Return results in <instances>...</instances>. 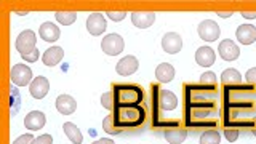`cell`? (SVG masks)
<instances>
[{
	"label": "cell",
	"instance_id": "6da1fadb",
	"mask_svg": "<svg viewBox=\"0 0 256 144\" xmlns=\"http://www.w3.org/2000/svg\"><path fill=\"white\" fill-rule=\"evenodd\" d=\"M182 124L186 128H216L221 120V90L218 85L184 84Z\"/></svg>",
	"mask_w": 256,
	"mask_h": 144
},
{
	"label": "cell",
	"instance_id": "7a4b0ae2",
	"mask_svg": "<svg viewBox=\"0 0 256 144\" xmlns=\"http://www.w3.org/2000/svg\"><path fill=\"white\" fill-rule=\"evenodd\" d=\"M221 124L222 128H256V85H222Z\"/></svg>",
	"mask_w": 256,
	"mask_h": 144
},
{
	"label": "cell",
	"instance_id": "3957f363",
	"mask_svg": "<svg viewBox=\"0 0 256 144\" xmlns=\"http://www.w3.org/2000/svg\"><path fill=\"white\" fill-rule=\"evenodd\" d=\"M178 108V98L170 90H165L158 84H150V122L154 128H168L180 125V120H168L164 112H172Z\"/></svg>",
	"mask_w": 256,
	"mask_h": 144
},
{
	"label": "cell",
	"instance_id": "277c9868",
	"mask_svg": "<svg viewBox=\"0 0 256 144\" xmlns=\"http://www.w3.org/2000/svg\"><path fill=\"white\" fill-rule=\"evenodd\" d=\"M114 124L120 130H130V128H140L148 120V108L146 104L138 106H116L112 110Z\"/></svg>",
	"mask_w": 256,
	"mask_h": 144
},
{
	"label": "cell",
	"instance_id": "5b68a950",
	"mask_svg": "<svg viewBox=\"0 0 256 144\" xmlns=\"http://www.w3.org/2000/svg\"><path fill=\"white\" fill-rule=\"evenodd\" d=\"M112 93H114L116 106H138V104H144L146 100L144 90L134 84H114Z\"/></svg>",
	"mask_w": 256,
	"mask_h": 144
},
{
	"label": "cell",
	"instance_id": "8992f818",
	"mask_svg": "<svg viewBox=\"0 0 256 144\" xmlns=\"http://www.w3.org/2000/svg\"><path fill=\"white\" fill-rule=\"evenodd\" d=\"M37 45V36L34 30H22L21 34L16 37V42H14V48L21 56L24 54H29L30 52L36 50Z\"/></svg>",
	"mask_w": 256,
	"mask_h": 144
},
{
	"label": "cell",
	"instance_id": "52a82bcc",
	"mask_svg": "<svg viewBox=\"0 0 256 144\" xmlns=\"http://www.w3.org/2000/svg\"><path fill=\"white\" fill-rule=\"evenodd\" d=\"M10 80L16 86H28L30 85L32 80H34L32 78V69L28 64H22V62L14 64L10 72Z\"/></svg>",
	"mask_w": 256,
	"mask_h": 144
},
{
	"label": "cell",
	"instance_id": "ba28073f",
	"mask_svg": "<svg viewBox=\"0 0 256 144\" xmlns=\"http://www.w3.org/2000/svg\"><path fill=\"white\" fill-rule=\"evenodd\" d=\"M198 37L204 40V42H216L221 36V29L218 26V22L213 20H204L198 24L197 28Z\"/></svg>",
	"mask_w": 256,
	"mask_h": 144
},
{
	"label": "cell",
	"instance_id": "9c48e42d",
	"mask_svg": "<svg viewBox=\"0 0 256 144\" xmlns=\"http://www.w3.org/2000/svg\"><path fill=\"white\" fill-rule=\"evenodd\" d=\"M101 48H102V52L106 53V54L117 56V54H120V53L124 52L125 42H124L122 36H118V34H108L106 37L102 38Z\"/></svg>",
	"mask_w": 256,
	"mask_h": 144
},
{
	"label": "cell",
	"instance_id": "30bf717a",
	"mask_svg": "<svg viewBox=\"0 0 256 144\" xmlns=\"http://www.w3.org/2000/svg\"><path fill=\"white\" fill-rule=\"evenodd\" d=\"M106 29H108V21L102 13H92L86 18V30L92 36H101L106 32Z\"/></svg>",
	"mask_w": 256,
	"mask_h": 144
},
{
	"label": "cell",
	"instance_id": "8fae6325",
	"mask_svg": "<svg viewBox=\"0 0 256 144\" xmlns=\"http://www.w3.org/2000/svg\"><path fill=\"white\" fill-rule=\"evenodd\" d=\"M50 92V82L44 76H38L30 82L29 85V93L34 100H44Z\"/></svg>",
	"mask_w": 256,
	"mask_h": 144
},
{
	"label": "cell",
	"instance_id": "7c38bea8",
	"mask_svg": "<svg viewBox=\"0 0 256 144\" xmlns=\"http://www.w3.org/2000/svg\"><path fill=\"white\" fill-rule=\"evenodd\" d=\"M138 68H140V61H138V58H136V56L128 54V56H124V58L117 62L116 70H117V74H118V76L128 77V76L134 74V72L138 70Z\"/></svg>",
	"mask_w": 256,
	"mask_h": 144
},
{
	"label": "cell",
	"instance_id": "4fadbf2b",
	"mask_svg": "<svg viewBox=\"0 0 256 144\" xmlns=\"http://www.w3.org/2000/svg\"><path fill=\"white\" fill-rule=\"evenodd\" d=\"M162 48L164 52L168 54H176L181 52L182 48V38L180 34L176 32H166V34L162 37Z\"/></svg>",
	"mask_w": 256,
	"mask_h": 144
},
{
	"label": "cell",
	"instance_id": "5bb4252c",
	"mask_svg": "<svg viewBox=\"0 0 256 144\" xmlns=\"http://www.w3.org/2000/svg\"><path fill=\"white\" fill-rule=\"evenodd\" d=\"M218 53L221 56V60L224 61H236L240 56V48L230 38H226L218 45Z\"/></svg>",
	"mask_w": 256,
	"mask_h": 144
},
{
	"label": "cell",
	"instance_id": "9a60e30c",
	"mask_svg": "<svg viewBox=\"0 0 256 144\" xmlns=\"http://www.w3.org/2000/svg\"><path fill=\"white\" fill-rule=\"evenodd\" d=\"M46 124V117L42 110H30L24 118V126L30 132H38L42 130Z\"/></svg>",
	"mask_w": 256,
	"mask_h": 144
},
{
	"label": "cell",
	"instance_id": "2e32d148",
	"mask_svg": "<svg viewBox=\"0 0 256 144\" xmlns=\"http://www.w3.org/2000/svg\"><path fill=\"white\" fill-rule=\"evenodd\" d=\"M164 136L165 140L170 142V144H181L186 141L188 138V128L186 126H181L180 125H174V126H168L164 130Z\"/></svg>",
	"mask_w": 256,
	"mask_h": 144
},
{
	"label": "cell",
	"instance_id": "e0dca14e",
	"mask_svg": "<svg viewBox=\"0 0 256 144\" xmlns=\"http://www.w3.org/2000/svg\"><path fill=\"white\" fill-rule=\"evenodd\" d=\"M130 18H132L133 26H136L138 29H148L154 24L156 13L154 12H133Z\"/></svg>",
	"mask_w": 256,
	"mask_h": 144
},
{
	"label": "cell",
	"instance_id": "ac0fdd59",
	"mask_svg": "<svg viewBox=\"0 0 256 144\" xmlns=\"http://www.w3.org/2000/svg\"><path fill=\"white\" fill-rule=\"evenodd\" d=\"M54 106H56V109H58L60 114L70 116V114H74L76 109H77V101L69 94H60L58 98H56Z\"/></svg>",
	"mask_w": 256,
	"mask_h": 144
},
{
	"label": "cell",
	"instance_id": "d6986e66",
	"mask_svg": "<svg viewBox=\"0 0 256 144\" xmlns=\"http://www.w3.org/2000/svg\"><path fill=\"white\" fill-rule=\"evenodd\" d=\"M214 61H216V54H214V50L212 46L204 45L196 52V62L198 64V66L210 68L214 64Z\"/></svg>",
	"mask_w": 256,
	"mask_h": 144
},
{
	"label": "cell",
	"instance_id": "ffe728a7",
	"mask_svg": "<svg viewBox=\"0 0 256 144\" xmlns=\"http://www.w3.org/2000/svg\"><path fill=\"white\" fill-rule=\"evenodd\" d=\"M236 37L242 45H252L256 42V28L253 24H242L237 28Z\"/></svg>",
	"mask_w": 256,
	"mask_h": 144
},
{
	"label": "cell",
	"instance_id": "44dd1931",
	"mask_svg": "<svg viewBox=\"0 0 256 144\" xmlns=\"http://www.w3.org/2000/svg\"><path fill=\"white\" fill-rule=\"evenodd\" d=\"M62 58H64V50L61 46H50L42 54V61L48 68H53L56 64H60Z\"/></svg>",
	"mask_w": 256,
	"mask_h": 144
},
{
	"label": "cell",
	"instance_id": "7402d4cb",
	"mask_svg": "<svg viewBox=\"0 0 256 144\" xmlns=\"http://www.w3.org/2000/svg\"><path fill=\"white\" fill-rule=\"evenodd\" d=\"M38 36L42 37L45 42L53 44V42H56V40L60 38L61 30L58 29V26H56V24L46 21V22H44L42 26L38 28Z\"/></svg>",
	"mask_w": 256,
	"mask_h": 144
},
{
	"label": "cell",
	"instance_id": "603a6c76",
	"mask_svg": "<svg viewBox=\"0 0 256 144\" xmlns=\"http://www.w3.org/2000/svg\"><path fill=\"white\" fill-rule=\"evenodd\" d=\"M156 78L158 84H170L174 78V68L170 62H160L156 69Z\"/></svg>",
	"mask_w": 256,
	"mask_h": 144
},
{
	"label": "cell",
	"instance_id": "cb8c5ba5",
	"mask_svg": "<svg viewBox=\"0 0 256 144\" xmlns=\"http://www.w3.org/2000/svg\"><path fill=\"white\" fill-rule=\"evenodd\" d=\"M62 132L64 134L68 136L69 141L72 144H82L84 142V134L82 132H80V128L76 125V124H72V122H66L62 125Z\"/></svg>",
	"mask_w": 256,
	"mask_h": 144
},
{
	"label": "cell",
	"instance_id": "d4e9b609",
	"mask_svg": "<svg viewBox=\"0 0 256 144\" xmlns=\"http://www.w3.org/2000/svg\"><path fill=\"white\" fill-rule=\"evenodd\" d=\"M221 82L222 85H237L242 84V74L237 69H226L221 74Z\"/></svg>",
	"mask_w": 256,
	"mask_h": 144
},
{
	"label": "cell",
	"instance_id": "484cf974",
	"mask_svg": "<svg viewBox=\"0 0 256 144\" xmlns=\"http://www.w3.org/2000/svg\"><path fill=\"white\" fill-rule=\"evenodd\" d=\"M221 142V133L218 128H208L200 136L198 144H220Z\"/></svg>",
	"mask_w": 256,
	"mask_h": 144
},
{
	"label": "cell",
	"instance_id": "4316f807",
	"mask_svg": "<svg viewBox=\"0 0 256 144\" xmlns=\"http://www.w3.org/2000/svg\"><path fill=\"white\" fill-rule=\"evenodd\" d=\"M102 130L106 132V133H109V134H120L124 130H120V128H117L116 126V124H114V116H112V112L109 116H106L102 118Z\"/></svg>",
	"mask_w": 256,
	"mask_h": 144
},
{
	"label": "cell",
	"instance_id": "83f0119b",
	"mask_svg": "<svg viewBox=\"0 0 256 144\" xmlns=\"http://www.w3.org/2000/svg\"><path fill=\"white\" fill-rule=\"evenodd\" d=\"M54 18L60 24H62V26H70V24L77 20V13L76 12H58L54 14Z\"/></svg>",
	"mask_w": 256,
	"mask_h": 144
},
{
	"label": "cell",
	"instance_id": "f1b7e54d",
	"mask_svg": "<svg viewBox=\"0 0 256 144\" xmlns=\"http://www.w3.org/2000/svg\"><path fill=\"white\" fill-rule=\"evenodd\" d=\"M101 106L106 109V110H109V112L114 110V106H116V102H114V93H112V92L104 93L101 96Z\"/></svg>",
	"mask_w": 256,
	"mask_h": 144
},
{
	"label": "cell",
	"instance_id": "f546056e",
	"mask_svg": "<svg viewBox=\"0 0 256 144\" xmlns=\"http://www.w3.org/2000/svg\"><path fill=\"white\" fill-rule=\"evenodd\" d=\"M200 84L204 85H218V78H216V74L212 70H206L200 76Z\"/></svg>",
	"mask_w": 256,
	"mask_h": 144
},
{
	"label": "cell",
	"instance_id": "4dcf8cb0",
	"mask_svg": "<svg viewBox=\"0 0 256 144\" xmlns=\"http://www.w3.org/2000/svg\"><path fill=\"white\" fill-rule=\"evenodd\" d=\"M222 133H224V138H226L229 142H236L238 140V136H240L238 128H224Z\"/></svg>",
	"mask_w": 256,
	"mask_h": 144
},
{
	"label": "cell",
	"instance_id": "1f68e13d",
	"mask_svg": "<svg viewBox=\"0 0 256 144\" xmlns=\"http://www.w3.org/2000/svg\"><path fill=\"white\" fill-rule=\"evenodd\" d=\"M106 16H108V18H109L110 21L118 22V21H124L128 14H126V12H108Z\"/></svg>",
	"mask_w": 256,
	"mask_h": 144
},
{
	"label": "cell",
	"instance_id": "d6a6232c",
	"mask_svg": "<svg viewBox=\"0 0 256 144\" xmlns=\"http://www.w3.org/2000/svg\"><path fill=\"white\" fill-rule=\"evenodd\" d=\"M30 144H53V138L50 133H45V134H40L38 138H34Z\"/></svg>",
	"mask_w": 256,
	"mask_h": 144
},
{
	"label": "cell",
	"instance_id": "836d02e7",
	"mask_svg": "<svg viewBox=\"0 0 256 144\" xmlns=\"http://www.w3.org/2000/svg\"><path fill=\"white\" fill-rule=\"evenodd\" d=\"M32 141H34V136L30 133H26V134H21L20 138H16L12 144H30Z\"/></svg>",
	"mask_w": 256,
	"mask_h": 144
},
{
	"label": "cell",
	"instance_id": "e575fe53",
	"mask_svg": "<svg viewBox=\"0 0 256 144\" xmlns=\"http://www.w3.org/2000/svg\"><path fill=\"white\" fill-rule=\"evenodd\" d=\"M38 56H40V52H38V48H36L34 52H30L29 54L21 56V58H22V61H26V62H36L38 60Z\"/></svg>",
	"mask_w": 256,
	"mask_h": 144
},
{
	"label": "cell",
	"instance_id": "d590c367",
	"mask_svg": "<svg viewBox=\"0 0 256 144\" xmlns=\"http://www.w3.org/2000/svg\"><path fill=\"white\" fill-rule=\"evenodd\" d=\"M245 80H246V84L256 85V68H252V69H248V70H246Z\"/></svg>",
	"mask_w": 256,
	"mask_h": 144
},
{
	"label": "cell",
	"instance_id": "8d00e7d4",
	"mask_svg": "<svg viewBox=\"0 0 256 144\" xmlns=\"http://www.w3.org/2000/svg\"><path fill=\"white\" fill-rule=\"evenodd\" d=\"M242 16L246 20H254L256 18V12H242Z\"/></svg>",
	"mask_w": 256,
	"mask_h": 144
},
{
	"label": "cell",
	"instance_id": "74e56055",
	"mask_svg": "<svg viewBox=\"0 0 256 144\" xmlns=\"http://www.w3.org/2000/svg\"><path fill=\"white\" fill-rule=\"evenodd\" d=\"M93 144H116L112 140H109V138H101V140H96Z\"/></svg>",
	"mask_w": 256,
	"mask_h": 144
},
{
	"label": "cell",
	"instance_id": "f35d334b",
	"mask_svg": "<svg viewBox=\"0 0 256 144\" xmlns=\"http://www.w3.org/2000/svg\"><path fill=\"white\" fill-rule=\"evenodd\" d=\"M216 14L221 16V18H229V16H232V12H216Z\"/></svg>",
	"mask_w": 256,
	"mask_h": 144
},
{
	"label": "cell",
	"instance_id": "ab89813d",
	"mask_svg": "<svg viewBox=\"0 0 256 144\" xmlns=\"http://www.w3.org/2000/svg\"><path fill=\"white\" fill-rule=\"evenodd\" d=\"M252 133H253V136H256V128H253V130H252Z\"/></svg>",
	"mask_w": 256,
	"mask_h": 144
}]
</instances>
